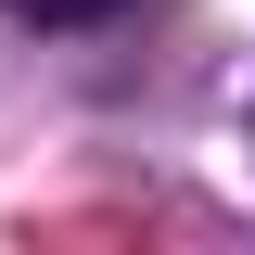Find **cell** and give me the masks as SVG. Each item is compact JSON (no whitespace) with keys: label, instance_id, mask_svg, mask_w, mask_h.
I'll return each mask as SVG.
<instances>
[{"label":"cell","instance_id":"6da1fadb","mask_svg":"<svg viewBox=\"0 0 255 255\" xmlns=\"http://www.w3.org/2000/svg\"><path fill=\"white\" fill-rule=\"evenodd\" d=\"M0 13H26V26H115L128 0H0Z\"/></svg>","mask_w":255,"mask_h":255}]
</instances>
